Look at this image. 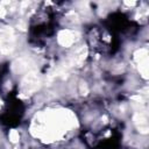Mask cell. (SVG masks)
I'll list each match as a JSON object with an SVG mask.
<instances>
[{
  "instance_id": "9c48e42d",
  "label": "cell",
  "mask_w": 149,
  "mask_h": 149,
  "mask_svg": "<svg viewBox=\"0 0 149 149\" xmlns=\"http://www.w3.org/2000/svg\"><path fill=\"white\" fill-rule=\"evenodd\" d=\"M0 106H1V101H0Z\"/></svg>"
},
{
  "instance_id": "ba28073f",
  "label": "cell",
  "mask_w": 149,
  "mask_h": 149,
  "mask_svg": "<svg viewBox=\"0 0 149 149\" xmlns=\"http://www.w3.org/2000/svg\"><path fill=\"white\" fill-rule=\"evenodd\" d=\"M125 3H126V5H128V6H134V5L136 3V2H135V1H130V2H128V1H126Z\"/></svg>"
},
{
  "instance_id": "52a82bcc",
  "label": "cell",
  "mask_w": 149,
  "mask_h": 149,
  "mask_svg": "<svg viewBox=\"0 0 149 149\" xmlns=\"http://www.w3.org/2000/svg\"><path fill=\"white\" fill-rule=\"evenodd\" d=\"M17 28H19V29H21V30H26V23H24L23 21L17 22Z\"/></svg>"
},
{
  "instance_id": "5b68a950",
  "label": "cell",
  "mask_w": 149,
  "mask_h": 149,
  "mask_svg": "<svg viewBox=\"0 0 149 149\" xmlns=\"http://www.w3.org/2000/svg\"><path fill=\"white\" fill-rule=\"evenodd\" d=\"M79 93H80L81 95H86V94L88 93V87H87L86 83L81 81V83L79 84Z\"/></svg>"
},
{
  "instance_id": "8992f818",
  "label": "cell",
  "mask_w": 149,
  "mask_h": 149,
  "mask_svg": "<svg viewBox=\"0 0 149 149\" xmlns=\"http://www.w3.org/2000/svg\"><path fill=\"white\" fill-rule=\"evenodd\" d=\"M6 15V8L2 6V3H0V17H3Z\"/></svg>"
},
{
  "instance_id": "6da1fadb",
  "label": "cell",
  "mask_w": 149,
  "mask_h": 149,
  "mask_svg": "<svg viewBox=\"0 0 149 149\" xmlns=\"http://www.w3.org/2000/svg\"><path fill=\"white\" fill-rule=\"evenodd\" d=\"M14 49V34L12 28H0V51L2 54H9Z\"/></svg>"
},
{
  "instance_id": "3957f363",
  "label": "cell",
  "mask_w": 149,
  "mask_h": 149,
  "mask_svg": "<svg viewBox=\"0 0 149 149\" xmlns=\"http://www.w3.org/2000/svg\"><path fill=\"white\" fill-rule=\"evenodd\" d=\"M134 123L136 126V128L139 129L140 133L142 134H147L149 130V125H148V118H147V113L146 112H137L134 118Z\"/></svg>"
},
{
  "instance_id": "277c9868",
  "label": "cell",
  "mask_w": 149,
  "mask_h": 149,
  "mask_svg": "<svg viewBox=\"0 0 149 149\" xmlns=\"http://www.w3.org/2000/svg\"><path fill=\"white\" fill-rule=\"evenodd\" d=\"M9 140H10V142H13V143H16V142L20 140V135H19V133H17L15 129H13V130L9 132Z\"/></svg>"
},
{
  "instance_id": "7a4b0ae2",
  "label": "cell",
  "mask_w": 149,
  "mask_h": 149,
  "mask_svg": "<svg viewBox=\"0 0 149 149\" xmlns=\"http://www.w3.org/2000/svg\"><path fill=\"white\" fill-rule=\"evenodd\" d=\"M79 34L77 31H73V30H69V29H65V30H62L59 31L58 34V37H57V41L63 47H70L71 44H73L77 38H78Z\"/></svg>"
}]
</instances>
